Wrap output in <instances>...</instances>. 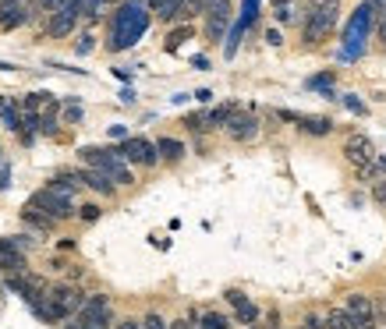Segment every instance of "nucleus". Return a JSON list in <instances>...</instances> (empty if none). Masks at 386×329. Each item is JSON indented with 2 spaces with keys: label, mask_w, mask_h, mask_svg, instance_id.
<instances>
[{
  "label": "nucleus",
  "mask_w": 386,
  "mask_h": 329,
  "mask_svg": "<svg viewBox=\"0 0 386 329\" xmlns=\"http://www.w3.org/2000/svg\"><path fill=\"white\" fill-rule=\"evenodd\" d=\"M368 8H372L375 15H382V11H386V0H368Z\"/></svg>",
  "instance_id": "nucleus-39"
},
{
  "label": "nucleus",
  "mask_w": 386,
  "mask_h": 329,
  "mask_svg": "<svg viewBox=\"0 0 386 329\" xmlns=\"http://www.w3.org/2000/svg\"><path fill=\"white\" fill-rule=\"evenodd\" d=\"M114 315H110V301L103 294L96 297H86V304L78 308V318H75V329H110Z\"/></svg>",
  "instance_id": "nucleus-6"
},
{
  "label": "nucleus",
  "mask_w": 386,
  "mask_h": 329,
  "mask_svg": "<svg viewBox=\"0 0 386 329\" xmlns=\"http://www.w3.org/2000/svg\"><path fill=\"white\" fill-rule=\"evenodd\" d=\"M15 4H25V0H0V8H15Z\"/></svg>",
  "instance_id": "nucleus-43"
},
{
  "label": "nucleus",
  "mask_w": 386,
  "mask_h": 329,
  "mask_svg": "<svg viewBox=\"0 0 386 329\" xmlns=\"http://www.w3.org/2000/svg\"><path fill=\"white\" fill-rule=\"evenodd\" d=\"M347 107H351L354 114H365V103H361V100H354V96H347Z\"/></svg>",
  "instance_id": "nucleus-38"
},
{
  "label": "nucleus",
  "mask_w": 386,
  "mask_h": 329,
  "mask_svg": "<svg viewBox=\"0 0 386 329\" xmlns=\"http://www.w3.org/2000/svg\"><path fill=\"white\" fill-rule=\"evenodd\" d=\"M64 117H68L71 124H78V121H82V107H78V103H71V107L64 110Z\"/></svg>",
  "instance_id": "nucleus-34"
},
{
  "label": "nucleus",
  "mask_w": 386,
  "mask_h": 329,
  "mask_svg": "<svg viewBox=\"0 0 386 329\" xmlns=\"http://www.w3.org/2000/svg\"><path fill=\"white\" fill-rule=\"evenodd\" d=\"M337 11H340V0H312L308 11H301V36L308 47L326 40V32L337 25Z\"/></svg>",
  "instance_id": "nucleus-2"
},
{
  "label": "nucleus",
  "mask_w": 386,
  "mask_h": 329,
  "mask_svg": "<svg viewBox=\"0 0 386 329\" xmlns=\"http://www.w3.org/2000/svg\"><path fill=\"white\" fill-rule=\"evenodd\" d=\"M117 156L124 163H139V167H156V142L142 138V135H128L121 145H117Z\"/></svg>",
  "instance_id": "nucleus-8"
},
{
  "label": "nucleus",
  "mask_w": 386,
  "mask_h": 329,
  "mask_svg": "<svg viewBox=\"0 0 386 329\" xmlns=\"http://www.w3.org/2000/svg\"><path fill=\"white\" fill-rule=\"evenodd\" d=\"M100 4H117V0H100Z\"/></svg>",
  "instance_id": "nucleus-45"
},
{
  "label": "nucleus",
  "mask_w": 386,
  "mask_h": 329,
  "mask_svg": "<svg viewBox=\"0 0 386 329\" xmlns=\"http://www.w3.org/2000/svg\"><path fill=\"white\" fill-rule=\"evenodd\" d=\"M167 329H192V325H188V322H185V318H181V322H170V325H167Z\"/></svg>",
  "instance_id": "nucleus-42"
},
{
  "label": "nucleus",
  "mask_w": 386,
  "mask_h": 329,
  "mask_svg": "<svg viewBox=\"0 0 386 329\" xmlns=\"http://www.w3.org/2000/svg\"><path fill=\"white\" fill-rule=\"evenodd\" d=\"M78 216H82L86 223H93V220H100V205H93V202H89V205H78Z\"/></svg>",
  "instance_id": "nucleus-28"
},
{
  "label": "nucleus",
  "mask_w": 386,
  "mask_h": 329,
  "mask_svg": "<svg viewBox=\"0 0 386 329\" xmlns=\"http://www.w3.org/2000/svg\"><path fill=\"white\" fill-rule=\"evenodd\" d=\"M139 329H167V322H163V318L153 311V315H146V318L139 322Z\"/></svg>",
  "instance_id": "nucleus-27"
},
{
  "label": "nucleus",
  "mask_w": 386,
  "mask_h": 329,
  "mask_svg": "<svg viewBox=\"0 0 386 329\" xmlns=\"http://www.w3.org/2000/svg\"><path fill=\"white\" fill-rule=\"evenodd\" d=\"M117 329H139V318H128V322H121Z\"/></svg>",
  "instance_id": "nucleus-41"
},
{
  "label": "nucleus",
  "mask_w": 386,
  "mask_h": 329,
  "mask_svg": "<svg viewBox=\"0 0 386 329\" xmlns=\"http://www.w3.org/2000/svg\"><path fill=\"white\" fill-rule=\"evenodd\" d=\"M294 4H276V22H294Z\"/></svg>",
  "instance_id": "nucleus-31"
},
{
  "label": "nucleus",
  "mask_w": 386,
  "mask_h": 329,
  "mask_svg": "<svg viewBox=\"0 0 386 329\" xmlns=\"http://www.w3.org/2000/svg\"><path fill=\"white\" fill-rule=\"evenodd\" d=\"M326 329H354V322H351V315L344 308H329L326 311Z\"/></svg>",
  "instance_id": "nucleus-23"
},
{
  "label": "nucleus",
  "mask_w": 386,
  "mask_h": 329,
  "mask_svg": "<svg viewBox=\"0 0 386 329\" xmlns=\"http://www.w3.org/2000/svg\"><path fill=\"white\" fill-rule=\"evenodd\" d=\"M22 220L29 223V227H36V230H54V220L50 216H43L40 209H33V205H25L22 209Z\"/></svg>",
  "instance_id": "nucleus-21"
},
{
  "label": "nucleus",
  "mask_w": 386,
  "mask_h": 329,
  "mask_svg": "<svg viewBox=\"0 0 386 329\" xmlns=\"http://www.w3.org/2000/svg\"><path fill=\"white\" fill-rule=\"evenodd\" d=\"M43 297H47V304L54 308V315H57V318L78 315V308L86 304V294H82L78 287H71V283H57V287H47V290H43Z\"/></svg>",
  "instance_id": "nucleus-5"
},
{
  "label": "nucleus",
  "mask_w": 386,
  "mask_h": 329,
  "mask_svg": "<svg viewBox=\"0 0 386 329\" xmlns=\"http://www.w3.org/2000/svg\"><path fill=\"white\" fill-rule=\"evenodd\" d=\"M227 301H230V304H234V308H238V304H245V301H248V297H245V294H241V290H227Z\"/></svg>",
  "instance_id": "nucleus-35"
},
{
  "label": "nucleus",
  "mask_w": 386,
  "mask_h": 329,
  "mask_svg": "<svg viewBox=\"0 0 386 329\" xmlns=\"http://www.w3.org/2000/svg\"><path fill=\"white\" fill-rule=\"evenodd\" d=\"M276 4H291V0H276Z\"/></svg>",
  "instance_id": "nucleus-46"
},
{
  "label": "nucleus",
  "mask_w": 386,
  "mask_h": 329,
  "mask_svg": "<svg viewBox=\"0 0 386 329\" xmlns=\"http://www.w3.org/2000/svg\"><path fill=\"white\" fill-rule=\"evenodd\" d=\"M177 8H181V0H149V11H156L163 22H174Z\"/></svg>",
  "instance_id": "nucleus-22"
},
{
  "label": "nucleus",
  "mask_w": 386,
  "mask_h": 329,
  "mask_svg": "<svg viewBox=\"0 0 386 329\" xmlns=\"http://www.w3.org/2000/svg\"><path fill=\"white\" fill-rule=\"evenodd\" d=\"M375 36H379V43L386 47V11L379 15V29H375Z\"/></svg>",
  "instance_id": "nucleus-36"
},
{
  "label": "nucleus",
  "mask_w": 386,
  "mask_h": 329,
  "mask_svg": "<svg viewBox=\"0 0 386 329\" xmlns=\"http://www.w3.org/2000/svg\"><path fill=\"white\" fill-rule=\"evenodd\" d=\"M372 198L386 205V181H372Z\"/></svg>",
  "instance_id": "nucleus-32"
},
{
  "label": "nucleus",
  "mask_w": 386,
  "mask_h": 329,
  "mask_svg": "<svg viewBox=\"0 0 386 329\" xmlns=\"http://www.w3.org/2000/svg\"><path fill=\"white\" fill-rule=\"evenodd\" d=\"M195 100H199V103H209V100H213V92H209V89H199V92H195Z\"/></svg>",
  "instance_id": "nucleus-40"
},
{
  "label": "nucleus",
  "mask_w": 386,
  "mask_h": 329,
  "mask_svg": "<svg viewBox=\"0 0 386 329\" xmlns=\"http://www.w3.org/2000/svg\"><path fill=\"white\" fill-rule=\"evenodd\" d=\"M238 322H245V325H255V322H259V308H255L252 301L238 304Z\"/></svg>",
  "instance_id": "nucleus-25"
},
{
  "label": "nucleus",
  "mask_w": 386,
  "mask_h": 329,
  "mask_svg": "<svg viewBox=\"0 0 386 329\" xmlns=\"http://www.w3.org/2000/svg\"><path fill=\"white\" fill-rule=\"evenodd\" d=\"M351 318H375V308H372V297L368 294H347V308H344Z\"/></svg>",
  "instance_id": "nucleus-13"
},
{
  "label": "nucleus",
  "mask_w": 386,
  "mask_h": 329,
  "mask_svg": "<svg viewBox=\"0 0 386 329\" xmlns=\"http://www.w3.org/2000/svg\"><path fill=\"white\" fill-rule=\"evenodd\" d=\"M0 121H4V128H8V131H22V110H18L15 103H8V110L0 114Z\"/></svg>",
  "instance_id": "nucleus-24"
},
{
  "label": "nucleus",
  "mask_w": 386,
  "mask_h": 329,
  "mask_svg": "<svg viewBox=\"0 0 386 329\" xmlns=\"http://www.w3.org/2000/svg\"><path fill=\"white\" fill-rule=\"evenodd\" d=\"M354 329H375V318H351Z\"/></svg>",
  "instance_id": "nucleus-37"
},
{
  "label": "nucleus",
  "mask_w": 386,
  "mask_h": 329,
  "mask_svg": "<svg viewBox=\"0 0 386 329\" xmlns=\"http://www.w3.org/2000/svg\"><path fill=\"white\" fill-rule=\"evenodd\" d=\"M344 156H347V163L358 170L361 181H375V174H379V167H375L379 152H375V145H372L368 135H351V138L344 142Z\"/></svg>",
  "instance_id": "nucleus-4"
},
{
  "label": "nucleus",
  "mask_w": 386,
  "mask_h": 329,
  "mask_svg": "<svg viewBox=\"0 0 386 329\" xmlns=\"http://www.w3.org/2000/svg\"><path fill=\"white\" fill-rule=\"evenodd\" d=\"M93 47H96V36H93V32H86V36L78 40V47H75V54H89Z\"/></svg>",
  "instance_id": "nucleus-29"
},
{
  "label": "nucleus",
  "mask_w": 386,
  "mask_h": 329,
  "mask_svg": "<svg viewBox=\"0 0 386 329\" xmlns=\"http://www.w3.org/2000/svg\"><path fill=\"white\" fill-rule=\"evenodd\" d=\"M223 128H227V135H230L234 142H252V138L259 135V121H255L252 114H245V110H241V114L234 110L230 121H227Z\"/></svg>",
  "instance_id": "nucleus-9"
},
{
  "label": "nucleus",
  "mask_w": 386,
  "mask_h": 329,
  "mask_svg": "<svg viewBox=\"0 0 386 329\" xmlns=\"http://www.w3.org/2000/svg\"><path fill=\"white\" fill-rule=\"evenodd\" d=\"M234 110H238L234 103H223V107L209 110V114H206V128H223V124L230 121V114H234Z\"/></svg>",
  "instance_id": "nucleus-20"
},
{
  "label": "nucleus",
  "mask_w": 386,
  "mask_h": 329,
  "mask_svg": "<svg viewBox=\"0 0 386 329\" xmlns=\"http://www.w3.org/2000/svg\"><path fill=\"white\" fill-rule=\"evenodd\" d=\"M29 205H33V209H40L43 216H50L54 223H61V220H71V216H75L71 198H64V195H57V191H50V188H40V191L29 198Z\"/></svg>",
  "instance_id": "nucleus-7"
},
{
  "label": "nucleus",
  "mask_w": 386,
  "mask_h": 329,
  "mask_svg": "<svg viewBox=\"0 0 386 329\" xmlns=\"http://www.w3.org/2000/svg\"><path fill=\"white\" fill-rule=\"evenodd\" d=\"M78 18H82V15H78V0H68L61 11L50 15V29H47V32H50V36H68V32L78 25Z\"/></svg>",
  "instance_id": "nucleus-10"
},
{
  "label": "nucleus",
  "mask_w": 386,
  "mask_h": 329,
  "mask_svg": "<svg viewBox=\"0 0 386 329\" xmlns=\"http://www.w3.org/2000/svg\"><path fill=\"white\" fill-rule=\"evenodd\" d=\"M188 325H195V329H230V318H227V315H220V311H206V315L199 318V315L192 311Z\"/></svg>",
  "instance_id": "nucleus-17"
},
{
  "label": "nucleus",
  "mask_w": 386,
  "mask_h": 329,
  "mask_svg": "<svg viewBox=\"0 0 386 329\" xmlns=\"http://www.w3.org/2000/svg\"><path fill=\"white\" fill-rule=\"evenodd\" d=\"M372 308H375V318H382V322H386V294H379V297L372 301Z\"/></svg>",
  "instance_id": "nucleus-33"
},
{
  "label": "nucleus",
  "mask_w": 386,
  "mask_h": 329,
  "mask_svg": "<svg viewBox=\"0 0 386 329\" xmlns=\"http://www.w3.org/2000/svg\"><path fill=\"white\" fill-rule=\"evenodd\" d=\"M209 11V22H206V32H209V40H220L223 36V29H227V22H230V0H216L213 8H206Z\"/></svg>",
  "instance_id": "nucleus-11"
},
{
  "label": "nucleus",
  "mask_w": 386,
  "mask_h": 329,
  "mask_svg": "<svg viewBox=\"0 0 386 329\" xmlns=\"http://www.w3.org/2000/svg\"><path fill=\"white\" fill-rule=\"evenodd\" d=\"M252 329H259V325H252Z\"/></svg>",
  "instance_id": "nucleus-47"
},
{
  "label": "nucleus",
  "mask_w": 386,
  "mask_h": 329,
  "mask_svg": "<svg viewBox=\"0 0 386 329\" xmlns=\"http://www.w3.org/2000/svg\"><path fill=\"white\" fill-rule=\"evenodd\" d=\"M185 124L192 131H206V114H192V117H185Z\"/></svg>",
  "instance_id": "nucleus-30"
},
{
  "label": "nucleus",
  "mask_w": 386,
  "mask_h": 329,
  "mask_svg": "<svg viewBox=\"0 0 386 329\" xmlns=\"http://www.w3.org/2000/svg\"><path fill=\"white\" fill-rule=\"evenodd\" d=\"M0 269L4 273H22L25 269V251L11 244V237H0Z\"/></svg>",
  "instance_id": "nucleus-12"
},
{
  "label": "nucleus",
  "mask_w": 386,
  "mask_h": 329,
  "mask_svg": "<svg viewBox=\"0 0 386 329\" xmlns=\"http://www.w3.org/2000/svg\"><path fill=\"white\" fill-rule=\"evenodd\" d=\"M0 71H15V64H0Z\"/></svg>",
  "instance_id": "nucleus-44"
},
{
  "label": "nucleus",
  "mask_w": 386,
  "mask_h": 329,
  "mask_svg": "<svg viewBox=\"0 0 386 329\" xmlns=\"http://www.w3.org/2000/svg\"><path fill=\"white\" fill-rule=\"evenodd\" d=\"M305 135H329L333 131V121L329 117H305V114H298V121H294Z\"/></svg>",
  "instance_id": "nucleus-15"
},
{
  "label": "nucleus",
  "mask_w": 386,
  "mask_h": 329,
  "mask_svg": "<svg viewBox=\"0 0 386 329\" xmlns=\"http://www.w3.org/2000/svg\"><path fill=\"white\" fill-rule=\"evenodd\" d=\"M149 29V15H146V4H139V0H128V4H121L117 8V15H114V25H110V50L114 54H121V50H128V47H135L139 43V36Z\"/></svg>",
  "instance_id": "nucleus-1"
},
{
  "label": "nucleus",
  "mask_w": 386,
  "mask_h": 329,
  "mask_svg": "<svg viewBox=\"0 0 386 329\" xmlns=\"http://www.w3.org/2000/svg\"><path fill=\"white\" fill-rule=\"evenodd\" d=\"M185 40H192V29L185 25V29H177V32H170V40H167V50H177Z\"/></svg>",
  "instance_id": "nucleus-26"
},
{
  "label": "nucleus",
  "mask_w": 386,
  "mask_h": 329,
  "mask_svg": "<svg viewBox=\"0 0 386 329\" xmlns=\"http://www.w3.org/2000/svg\"><path fill=\"white\" fill-rule=\"evenodd\" d=\"M156 156L167 160V163H177V160L185 156V145H181L177 138H160V142H156Z\"/></svg>",
  "instance_id": "nucleus-18"
},
{
  "label": "nucleus",
  "mask_w": 386,
  "mask_h": 329,
  "mask_svg": "<svg viewBox=\"0 0 386 329\" xmlns=\"http://www.w3.org/2000/svg\"><path fill=\"white\" fill-rule=\"evenodd\" d=\"M47 188H50V191H57V195H64V198H75L78 181H75V174H61V177H54Z\"/></svg>",
  "instance_id": "nucleus-19"
},
{
  "label": "nucleus",
  "mask_w": 386,
  "mask_h": 329,
  "mask_svg": "<svg viewBox=\"0 0 386 329\" xmlns=\"http://www.w3.org/2000/svg\"><path fill=\"white\" fill-rule=\"evenodd\" d=\"M33 18V11L25 4H15V8H0V29H18Z\"/></svg>",
  "instance_id": "nucleus-14"
},
{
  "label": "nucleus",
  "mask_w": 386,
  "mask_h": 329,
  "mask_svg": "<svg viewBox=\"0 0 386 329\" xmlns=\"http://www.w3.org/2000/svg\"><path fill=\"white\" fill-rule=\"evenodd\" d=\"M78 156H82V163H86L89 170H100V174H103V177H107L114 188H117V184H131V181H135V177H131V170H128V163L117 156V149L86 145Z\"/></svg>",
  "instance_id": "nucleus-3"
},
{
  "label": "nucleus",
  "mask_w": 386,
  "mask_h": 329,
  "mask_svg": "<svg viewBox=\"0 0 386 329\" xmlns=\"http://www.w3.org/2000/svg\"><path fill=\"white\" fill-rule=\"evenodd\" d=\"M75 181L89 184V188H93V191H100V195H114V184H110V181H107L100 170H89V167H86L82 174H75Z\"/></svg>",
  "instance_id": "nucleus-16"
}]
</instances>
